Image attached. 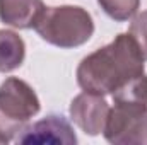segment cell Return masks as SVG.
Returning <instances> with one entry per match:
<instances>
[{"label": "cell", "instance_id": "obj_1", "mask_svg": "<svg viewBox=\"0 0 147 145\" xmlns=\"http://www.w3.org/2000/svg\"><path fill=\"white\" fill-rule=\"evenodd\" d=\"M146 58L128 33H121L110 44L82 58L77 67V84L82 91L113 94L116 89L144 73Z\"/></svg>", "mask_w": 147, "mask_h": 145}, {"label": "cell", "instance_id": "obj_2", "mask_svg": "<svg viewBox=\"0 0 147 145\" xmlns=\"http://www.w3.org/2000/svg\"><path fill=\"white\" fill-rule=\"evenodd\" d=\"M115 106L103 130L105 138L115 145H140L147 142V75L142 73L113 94Z\"/></svg>", "mask_w": 147, "mask_h": 145}, {"label": "cell", "instance_id": "obj_3", "mask_svg": "<svg viewBox=\"0 0 147 145\" xmlns=\"http://www.w3.org/2000/svg\"><path fill=\"white\" fill-rule=\"evenodd\" d=\"M34 29L41 39L53 46L77 48L91 39L94 33V21L82 7H48L41 14Z\"/></svg>", "mask_w": 147, "mask_h": 145}, {"label": "cell", "instance_id": "obj_4", "mask_svg": "<svg viewBox=\"0 0 147 145\" xmlns=\"http://www.w3.org/2000/svg\"><path fill=\"white\" fill-rule=\"evenodd\" d=\"M39 108V99L28 82L17 77L5 79L0 85V144L16 140Z\"/></svg>", "mask_w": 147, "mask_h": 145}, {"label": "cell", "instance_id": "obj_5", "mask_svg": "<svg viewBox=\"0 0 147 145\" xmlns=\"http://www.w3.org/2000/svg\"><path fill=\"white\" fill-rule=\"evenodd\" d=\"M70 118L86 135H99L105 130L110 106L101 94L84 91L70 103Z\"/></svg>", "mask_w": 147, "mask_h": 145}, {"label": "cell", "instance_id": "obj_6", "mask_svg": "<svg viewBox=\"0 0 147 145\" xmlns=\"http://www.w3.org/2000/svg\"><path fill=\"white\" fill-rule=\"evenodd\" d=\"M16 142L21 144H65L72 145L77 144V137L74 133L72 125L63 118V116H46L33 123L31 126H26L17 137Z\"/></svg>", "mask_w": 147, "mask_h": 145}, {"label": "cell", "instance_id": "obj_7", "mask_svg": "<svg viewBox=\"0 0 147 145\" xmlns=\"http://www.w3.org/2000/svg\"><path fill=\"white\" fill-rule=\"evenodd\" d=\"M45 9L43 0H0V19L12 28L31 29Z\"/></svg>", "mask_w": 147, "mask_h": 145}, {"label": "cell", "instance_id": "obj_8", "mask_svg": "<svg viewBox=\"0 0 147 145\" xmlns=\"http://www.w3.org/2000/svg\"><path fill=\"white\" fill-rule=\"evenodd\" d=\"M26 56V44L14 31L0 29V72L7 73L19 68Z\"/></svg>", "mask_w": 147, "mask_h": 145}, {"label": "cell", "instance_id": "obj_9", "mask_svg": "<svg viewBox=\"0 0 147 145\" xmlns=\"http://www.w3.org/2000/svg\"><path fill=\"white\" fill-rule=\"evenodd\" d=\"M98 3L111 19L118 22L132 19L140 7V0H98Z\"/></svg>", "mask_w": 147, "mask_h": 145}, {"label": "cell", "instance_id": "obj_10", "mask_svg": "<svg viewBox=\"0 0 147 145\" xmlns=\"http://www.w3.org/2000/svg\"><path fill=\"white\" fill-rule=\"evenodd\" d=\"M128 34L135 39V43L139 44L144 58L147 60V10L137 14L128 28Z\"/></svg>", "mask_w": 147, "mask_h": 145}]
</instances>
